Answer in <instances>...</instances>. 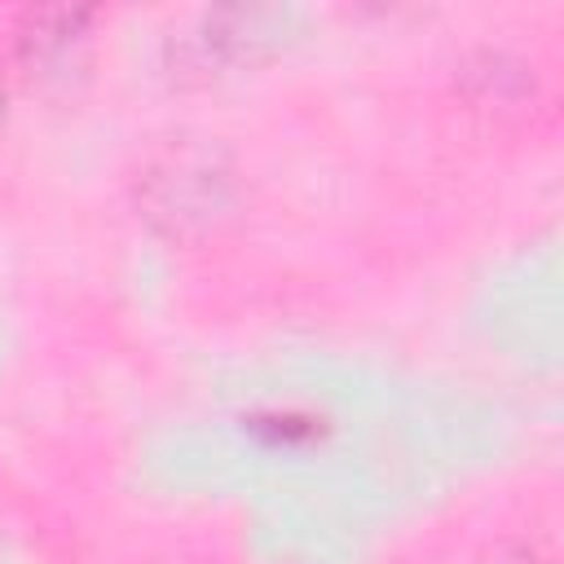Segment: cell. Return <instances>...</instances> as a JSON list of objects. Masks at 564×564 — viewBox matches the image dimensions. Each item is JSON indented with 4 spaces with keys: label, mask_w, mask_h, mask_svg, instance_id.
Here are the masks:
<instances>
[{
    "label": "cell",
    "mask_w": 564,
    "mask_h": 564,
    "mask_svg": "<svg viewBox=\"0 0 564 564\" xmlns=\"http://www.w3.org/2000/svg\"><path fill=\"white\" fill-rule=\"evenodd\" d=\"M93 13L88 9H35L18 35V48L26 57V66H44L53 57H62L79 35H84V22Z\"/></svg>",
    "instance_id": "7a4b0ae2"
},
{
    "label": "cell",
    "mask_w": 564,
    "mask_h": 564,
    "mask_svg": "<svg viewBox=\"0 0 564 564\" xmlns=\"http://www.w3.org/2000/svg\"><path fill=\"white\" fill-rule=\"evenodd\" d=\"M216 194H220V176L212 172V159L176 154L167 167H159L150 176V207H154V216H172V220L207 216L216 207Z\"/></svg>",
    "instance_id": "6da1fadb"
},
{
    "label": "cell",
    "mask_w": 564,
    "mask_h": 564,
    "mask_svg": "<svg viewBox=\"0 0 564 564\" xmlns=\"http://www.w3.org/2000/svg\"><path fill=\"white\" fill-rule=\"evenodd\" d=\"M467 88H471L476 106L494 101V110H507V106H520L524 97H533V75L502 53H485L480 66L467 70Z\"/></svg>",
    "instance_id": "3957f363"
}]
</instances>
